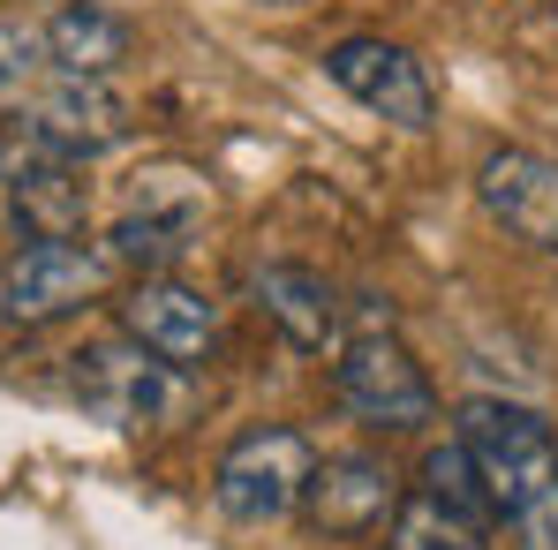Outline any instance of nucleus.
I'll list each match as a JSON object with an SVG mask.
<instances>
[{
  "mask_svg": "<svg viewBox=\"0 0 558 550\" xmlns=\"http://www.w3.org/2000/svg\"><path fill=\"white\" fill-rule=\"evenodd\" d=\"M461 445L490 490V505L513 521L521 550H558V438L544 415L513 400H468Z\"/></svg>",
  "mask_w": 558,
  "mask_h": 550,
  "instance_id": "obj_1",
  "label": "nucleus"
},
{
  "mask_svg": "<svg viewBox=\"0 0 558 550\" xmlns=\"http://www.w3.org/2000/svg\"><path fill=\"white\" fill-rule=\"evenodd\" d=\"M204 234V188H182V196H159V188H136V204L113 219L106 234V257L113 265H136L144 279L174 272Z\"/></svg>",
  "mask_w": 558,
  "mask_h": 550,
  "instance_id": "obj_11",
  "label": "nucleus"
},
{
  "mask_svg": "<svg viewBox=\"0 0 558 550\" xmlns=\"http://www.w3.org/2000/svg\"><path fill=\"white\" fill-rule=\"evenodd\" d=\"M106 272H113V257H98L84 242H23L0 265V317L8 325H61L106 294Z\"/></svg>",
  "mask_w": 558,
  "mask_h": 550,
  "instance_id": "obj_5",
  "label": "nucleus"
},
{
  "mask_svg": "<svg viewBox=\"0 0 558 550\" xmlns=\"http://www.w3.org/2000/svg\"><path fill=\"white\" fill-rule=\"evenodd\" d=\"M121 332L144 347V355H159V363L174 369H204L219 355V309L182 286V279H136L129 286V302H121Z\"/></svg>",
  "mask_w": 558,
  "mask_h": 550,
  "instance_id": "obj_9",
  "label": "nucleus"
},
{
  "mask_svg": "<svg viewBox=\"0 0 558 550\" xmlns=\"http://www.w3.org/2000/svg\"><path fill=\"white\" fill-rule=\"evenodd\" d=\"M423 490L438 498V505H453L461 521H490L498 505H490V490H483V475H475V460H468V445L453 438V445H430V460H423Z\"/></svg>",
  "mask_w": 558,
  "mask_h": 550,
  "instance_id": "obj_17",
  "label": "nucleus"
},
{
  "mask_svg": "<svg viewBox=\"0 0 558 550\" xmlns=\"http://www.w3.org/2000/svg\"><path fill=\"white\" fill-rule=\"evenodd\" d=\"M475 196H483V211H490L513 242L558 257V159L521 151V144H513V151H490V159L475 167Z\"/></svg>",
  "mask_w": 558,
  "mask_h": 550,
  "instance_id": "obj_10",
  "label": "nucleus"
},
{
  "mask_svg": "<svg viewBox=\"0 0 558 550\" xmlns=\"http://www.w3.org/2000/svg\"><path fill=\"white\" fill-rule=\"evenodd\" d=\"M8 211H15L23 242H76L84 219H92V182L76 174V159L46 151L38 167H23L8 182Z\"/></svg>",
  "mask_w": 558,
  "mask_h": 550,
  "instance_id": "obj_13",
  "label": "nucleus"
},
{
  "mask_svg": "<svg viewBox=\"0 0 558 550\" xmlns=\"http://www.w3.org/2000/svg\"><path fill=\"white\" fill-rule=\"evenodd\" d=\"M325 76L355 106H371L377 121H392V129H430L438 121V91H430L423 61L408 46H392V38H340L325 53Z\"/></svg>",
  "mask_w": 558,
  "mask_h": 550,
  "instance_id": "obj_7",
  "label": "nucleus"
},
{
  "mask_svg": "<svg viewBox=\"0 0 558 550\" xmlns=\"http://www.w3.org/2000/svg\"><path fill=\"white\" fill-rule=\"evenodd\" d=\"M76 400L113 430H167L189 415V369L144 355L136 340H98L76 355Z\"/></svg>",
  "mask_w": 558,
  "mask_h": 550,
  "instance_id": "obj_3",
  "label": "nucleus"
},
{
  "mask_svg": "<svg viewBox=\"0 0 558 550\" xmlns=\"http://www.w3.org/2000/svg\"><path fill=\"white\" fill-rule=\"evenodd\" d=\"M392 505H400V475L377 453H325L310 467V482H302V521L325 543H363V536H377L392 521Z\"/></svg>",
  "mask_w": 558,
  "mask_h": 550,
  "instance_id": "obj_6",
  "label": "nucleus"
},
{
  "mask_svg": "<svg viewBox=\"0 0 558 550\" xmlns=\"http://www.w3.org/2000/svg\"><path fill=\"white\" fill-rule=\"evenodd\" d=\"M250 294H257L265 325L287 347H302V355L340 347V294H332L325 272H310V265H265V272L250 279Z\"/></svg>",
  "mask_w": 558,
  "mask_h": 550,
  "instance_id": "obj_12",
  "label": "nucleus"
},
{
  "mask_svg": "<svg viewBox=\"0 0 558 550\" xmlns=\"http://www.w3.org/2000/svg\"><path fill=\"white\" fill-rule=\"evenodd\" d=\"M31 129L61 151V159H98V151H113V144H129V98L113 91L106 76H76V69H53L38 98H31Z\"/></svg>",
  "mask_w": 558,
  "mask_h": 550,
  "instance_id": "obj_8",
  "label": "nucleus"
},
{
  "mask_svg": "<svg viewBox=\"0 0 558 550\" xmlns=\"http://www.w3.org/2000/svg\"><path fill=\"white\" fill-rule=\"evenodd\" d=\"M53 76V46L38 23H0V113H23Z\"/></svg>",
  "mask_w": 558,
  "mask_h": 550,
  "instance_id": "obj_16",
  "label": "nucleus"
},
{
  "mask_svg": "<svg viewBox=\"0 0 558 550\" xmlns=\"http://www.w3.org/2000/svg\"><path fill=\"white\" fill-rule=\"evenodd\" d=\"M392 550H483V528L461 521L453 505H438L430 490L392 505Z\"/></svg>",
  "mask_w": 558,
  "mask_h": 550,
  "instance_id": "obj_15",
  "label": "nucleus"
},
{
  "mask_svg": "<svg viewBox=\"0 0 558 550\" xmlns=\"http://www.w3.org/2000/svg\"><path fill=\"white\" fill-rule=\"evenodd\" d=\"M265 8H302V0H265Z\"/></svg>",
  "mask_w": 558,
  "mask_h": 550,
  "instance_id": "obj_18",
  "label": "nucleus"
},
{
  "mask_svg": "<svg viewBox=\"0 0 558 550\" xmlns=\"http://www.w3.org/2000/svg\"><path fill=\"white\" fill-rule=\"evenodd\" d=\"M332 384H340V407H348L355 423H371V430H423V423L438 415V392H430L423 363H415L392 332L348 340L340 363H332Z\"/></svg>",
  "mask_w": 558,
  "mask_h": 550,
  "instance_id": "obj_4",
  "label": "nucleus"
},
{
  "mask_svg": "<svg viewBox=\"0 0 558 550\" xmlns=\"http://www.w3.org/2000/svg\"><path fill=\"white\" fill-rule=\"evenodd\" d=\"M310 438L302 430H287V423H265V430H242L219 467H211V498H219V513L234 521V528H272L287 521L294 505H302V482H310Z\"/></svg>",
  "mask_w": 558,
  "mask_h": 550,
  "instance_id": "obj_2",
  "label": "nucleus"
},
{
  "mask_svg": "<svg viewBox=\"0 0 558 550\" xmlns=\"http://www.w3.org/2000/svg\"><path fill=\"white\" fill-rule=\"evenodd\" d=\"M46 46H53V69L106 76L113 61H129V23L106 0H61V15L46 23Z\"/></svg>",
  "mask_w": 558,
  "mask_h": 550,
  "instance_id": "obj_14",
  "label": "nucleus"
}]
</instances>
